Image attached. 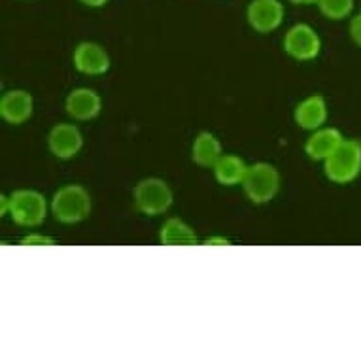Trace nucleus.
I'll return each instance as SVG.
<instances>
[{
    "label": "nucleus",
    "mask_w": 361,
    "mask_h": 361,
    "mask_svg": "<svg viewBox=\"0 0 361 361\" xmlns=\"http://www.w3.org/2000/svg\"><path fill=\"white\" fill-rule=\"evenodd\" d=\"M221 157V144L210 133H201L193 142V161L201 166H214Z\"/></svg>",
    "instance_id": "obj_15"
},
{
    "label": "nucleus",
    "mask_w": 361,
    "mask_h": 361,
    "mask_svg": "<svg viewBox=\"0 0 361 361\" xmlns=\"http://www.w3.org/2000/svg\"><path fill=\"white\" fill-rule=\"evenodd\" d=\"M32 114V97L27 91H10L0 101V116L8 123L19 125L27 121Z\"/></svg>",
    "instance_id": "obj_11"
},
{
    "label": "nucleus",
    "mask_w": 361,
    "mask_h": 361,
    "mask_svg": "<svg viewBox=\"0 0 361 361\" xmlns=\"http://www.w3.org/2000/svg\"><path fill=\"white\" fill-rule=\"evenodd\" d=\"M322 13L329 19H344L354 8V0H318Z\"/></svg>",
    "instance_id": "obj_17"
},
{
    "label": "nucleus",
    "mask_w": 361,
    "mask_h": 361,
    "mask_svg": "<svg viewBox=\"0 0 361 361\" xmlns=\"http://www.w3.org/2000/svg\"><path fill=\"white\" fill-rule=\"evenodd\" d=\"M361 171V144L357 140H343L326 159V174L335 184H348Z\"/></svg>",
    "instance_id": "obj_1"
},
{
    "label": "nucleus",
    "mask_w": 361,
    "mask_h": 361,
    "mask_svg": "<svg viewBox=\"0 0 361 361\" xmlns=\"http://www.w3.org/2000/svg\"><path fill=\"white\" fill-rule=\"evenodd\" d=\"M350 35H352L355 44L361 46V13L352 19V23H350Z\"/></svg>",
    "instance_id": "obj_18"
},
{
    "label": "nucleus",
    "mask_w": 361,
    "mask_h": 361,
    "mask_svg": "<svg viewBox=\"0 0 361 361\" xmlns=\"http://www.w3.org/2000/svg\"><path fill=\"white\" fill-rule=\"evenodd\" d=\"M51 210L63 224H78L91 212V197L82 185H66L55 193Z\"/></svg>",
    "instance_id": "obj_2"
},
{
    "label": "nucleus",
    "mask_w": 361,
    "mask_h": 361,
    "mask_svg": "<svg viewBox=\"0 0 361 361\" xmlns=\"http://www.w3.org/2000/svg\"><path fill=\"white\" fill-rule=\"evenodd\" d=\"M216 180L224 185H237L243 184L248 166L244 165L243 159H238L235 155H221L219 161L214 165Z\"/></svg>",
    "instance_id": "obj_14"
},
{
    "label": "nucleus",
    "mask_w": 361,
    "mask_h": 361,
    "mask_svg": "<svg viewBox=\"0 0 361 361\" xmlns=\"http://www.w3.org/2000/svg\"><path fill=\"white\" fill-rule=\"evenodd\" d=\"M23 244H54V240L51 238L40 237V235H32V237L23 238Z\"/></svg>",
    "instance_id": "obj_19"
},
{
    "label": "nucleus",
    "mask_w": 361,
    "mask_h": 361,
    "mask_svg": "<svg viewBox=\"0 0 361 361\" xmlns=\"http://www.w3.org/2000/svg\"><path fill=\"white\" fill-rule=\"evenodd\" d=\"M327 119V106L324 97L314 95L308 97L307 101H302L295 110V121L301 125L302 129L314 130L320 129Z\"/></svg>",
    "instance_id": "obj_12"
},
{
    "label": "nucleus",
    "mask_w": 361,
    "mask_h": 361,
    "mask_svg": "<svg viewBox=\"0 0 361 361\" xmlns=\"http://www.w3.org/2000/svg\"><path fill=\"white\" fill-rule=\"evenodd\" d=\"M284 19V6L279 0H254L248 6V23L257 32L279 29Z\"/></svg>",
    "instance_id": "obj_7"
},
{
    "label": "nucleus",
    "mask_w": 361,
    "mask_h": 361,
    "mask_svg": "<svg viewBox=\"0 0 361 361\" xmlns=\"http://www.w3.org/2000/svg\"><path fill=\"white\" fill-rule=\"evenodd\" d=\"M291 2H295V4H314L318 0H291Z\"/></svg>",
    "instance_id": "obj_21"
},
{
    "label": "nucleus",
    "mask_w": 361,
    "mask_h": 361,
    "mask_svg": "<svg viewBox=\"0 0 361 361\" xmlns=\"http://www.w3.org/2000/svg\"><path fill=\"white\" fill-rule=\"evenodd\" d=\"M74 65L83 74L99 76V74H104L108 71L110 59H108V54L101 46L91 44V42H83L74 51Z\"/></svg>",
    "instance_id": "obj_9"
},
{
    "label": "nucleus",
    "mask_w": 361,
    "mask_h": 361,
    "mask_svg": "<svg viewBox=\"0 0 361 361\" xmlns=\"http://www.w3.org/2000/svg\"><path fill=\"white\" fill-rule=\"evenodd\" d=\"M8 207L13 221L23 227H36L46 219V199L38 191L19 190L8 199Z\"/></svg>",
    "instance_id": "obj_4"
},
{
    "label": "nucleus",
    "mask_w": 361,
    "mask_h": 361,
    "mask_svg": "<svg viewBox=\"0 0 361 361\" xmlns=\"http://www.w3.org/2000/svg\"><path fill=\"white\" fill-rule=\"evenodd\" d=\"M135 204L146 216H157L166 212L172 204L171 188L157 178L142 180L135 188Z\"/></svg>",
    "instance_id": "obj_5"
},
{
    "label": "nucleus",
    "mask_w": 361,
    "mask_h": 361,
    "mask_svg": "<svg viewBox=\"0 0 361 361\" xmlns=\"http://www.w3.org/2000/svg\"><path fill=\"white\" fill-rule=\"evenodd\" d=\"M243 185L250 201L259 202V204L269 202L279 193L280 174L273 165L257 163L254 166H248Z\"/></svg>",
    "instance_id": "obj_3"
},
{
    "label": "nucleus",
    "mask_w": 361,
    "mask_h": 361,
    "mask_svg": "<svg viewBox=\"0 0 361 361\" xmlns=\"http://www.w3.org/2000/svg\"><path fill=\"white\" fill-rule=\"evenodd\" d=\"M48 142L49 149H51V154L55 157H59V159H71V157H74L82 149L83 138L82 133L78 130V127L63 123L51 129Z\"/></svg>",
    "instance_id": "obj_8"
},
{
    "label": "nucleus",
    "mask_w": 361,
    "mask_h": 361,
    "mask_svg": "<svg viewBox=\"0 0 361 361\" xmlns=\"http://www.w3.org/2000/svg\"><path fill=\"white\" fill-rule=\"evenodd\" d=\"M101 108V97L91 89H76L66 99V112L71 114L74 119H80V121L97 118Z\"/></svg>",
    "instance_id": "obj_10"
},
{
    "label": "nucleus",
    "mask_w": 361,
    "mask_h": 361,
    "mask_svg": "<svg viewBox=\"0 0 361 361\" xmlns=\"http://www.w3.org/2000/svg\"><path fill=\"white\" fill-rule=\"evenodd\" d=\"M320 36L308 25H295L286 32L284 49L297 61H310L320 54Z\"/></svg>",
    "instance_id": "obj_6"
},
{
    "label": "nucleus",
    "mask_w": 361,
    "mask_h": 361,
    "mask_svg": "<svg viewBox=\"0 0 361 361\" xmlns=\"http://www.w3.org/2000/svg\"><path fill=\"white\" fill-rule=\"evenodd\" d=\"M341 142H343V137L337 129H320L308 138L305 149L310 159L326 161L341 146Z\"/></svg>",
    "instance_id": "obj_13"
},
{
    "label": "nucleus",
    "mask_w": 361,
    "mask_h": 361,
    "mask_svg": "<svg viewBox=\"0 0 361 361\" xmlns=\"http://www.w3.org/2000/svg\"><path fill=\"white\" fill-rule=\"evenodd\" d=\"M85 6H91V8H99V6H104L108 0H82Z\"/></svg>",
    "instance_id": "obj_20"
},
{
    "label": "nucleus",
    "mask_w": 361,
    "mask_h": 361,
    "mask_svg": "<svg viewBox=\"0 0 361 361\" xmlns=\"http://www.w3.org/2000/svg\"><path fill=\"white\" fill-rule=\"evenodd\" d=\"M161 243L166 246H193L197 244V237L184 221L169 219L161 229Z\"/></svg>",
    "instance_id": "obj_16"
}]
</instances>
